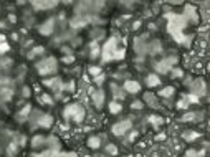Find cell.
I'll use <instances>...</instances> for the list:
<instances>
[{
    "mask_svg": "<svg viewBox=\"0 0 210 157\" xmlns=\"http://www.w3.org/2000/svg\"><path fill=\"white\" fill-rule=\"evenodd\" d=\"M172 94H174V88H171V86H167V88H164L162 91H159V96H161V98H169Z\"/></svg>",
    "mask_w": 210,
    "mask_h": 157,
    "instance_id": "obj_11",
    "label": "cell"
},
{
    "mask_svg": "<svg viewBox=\"0 0 210 157\" xmlns=\"http://www.w3.org/2000/svg\"><path fill=\"white\" fill-rule=\"evenodd\" d=\"M8 50V45L7 43H0V53H5Z\"/></svg>",
    "mask_w": 210,
    "mask_h": 157,
    "instance_id": "obj_24",
    "label": "cell"
},
{
    "mask_svg": "<svg viewBox=\"0 0 210 157\" xmlns=\"http://www.w3.org/2000/svg\"><path fill=\"white\" fill-rule=\"evenodd\" d=\"M89 74H93V76H99V74H101V68H98V66H91V68H89Z\"/></svg>",
    "mask_w": 210,
    "mask_h": 157,
    "instance_id": "obj_15",
    "label": "cell"
},
{
    "mask_svg": "<svg viewBox=\"0 0 210 157\" xmlns=\"http://www.w3.org/2000/svg\"><path fill=\"white\" fill-rule=\"evenodd\" d=\"M71 118L75 119V122H81V121H83V118H85V109H83L81 106H78V108H76V111L73 112Z\"/></svg>",
    "mask_w": 210,
    "mask_h": 157,
    "instance_id": "obj_5",
    "label": "cell"
},
{
    "mask_svg": "<svg viewBox=\"0 0 210 157\" xmlns=\"http://www.w3.org/2000/svg\"><path fill=\"white\" fill-rule=\"evenodd\" d=\"M51 122H53V118H51V116H45L43 119H40V126H41V127H50V126H51Z\"/></svg>",
    "mask_w": 210,
    "mask_h": 157,
    "instance_id": "obj_13",
    "label": "cell"
},
{
    "mask_svg": "<svg viewBox=\"0 0 210 157\" xmlns=\"http://www.w3.org/2000/svg\"><path fill=\"white\" fill-rule=\"evenodd\" d=\"M124 89L127 93H139V91H141V85L136 83V81H126Z\"/></svg>",
    "mask_w": 210,
    "mask_h": 157,
    "instance_id": "obj_4",
    "label": "cell"
},
{
    "mask_svg": "<svg viewBox=\"0 0 210 157\" xmlns=\"http://www.w3.org/2000/svg\"><path fill=\"white\" fill-rule=\"evenodd\" d=\"M108 152H109V154H118V147H116V145H112V144H109V145H108Z\"/></svg>",
    "mask_w": 210,
    "mask_h": 157,
    "instance_id": "obj_21",
    "label": "cell"
},
{
    "mask_svg": "<svg viewBox=\"0 0 210 157\" xmlns=\"http://www.w3.org/2000/svg\"><path fill=\"white\" fill-rule=\"evenodd\" d=\"M23 96H30V89H28V88L23 89Z\"/></svg>",
    "mask_w": 210,
    "mask_h": 157,
    "instance_id": "obj_32",
    "label": "cell"
},
{
    "mask_svg": "<svg viewBox=\"0 0 210 157\" xmlns=\"http://www.w3.org/2000/svg\"><path fill=\"white\" fill-rule=\"evenodd\" d=\"M195 137H198V132H190V134L185 132L184 134V139H195Z\"/></svg>",
    "mask_w": 210,
    "mask_h": 157,
    "instance_id": "obj_20",
    "label": "cell"
},
{
    "mask_svg": "<svg viewBox=\"0 0 210 157\" xmlns=\"http://www.w3.org/2000/svg\"><path fill=\"white\" fill-rule=\"evenodd\" d=\"M94 101L98 103V106H101V101H103V94H101V93H96V94H94Z\"/></svg>",
    "mask_w": 210,
    "mask_h": 157,
    "instance_id": "obj_22",
    "label": "cell"
},
{
    "mask_svg": "<svg viewBox=\"0 0 210 157\" xmlns=\"http://www.w3.org/2000/svg\"><path fill=\"white\" fill-rule=\"evenodd\" d=\"M96 83H98V85H101V83H103V76H101V74H99V76H96Z\"/></svg>",
    "mask_w": 210,
    "mask_h": 157,
    "instance_id": "obj_29",
    "label": "cell"
},
{
    "mask_svg": "<svg viewBox=\"0 0 210 157\" xmlns=\"http://www.w3.org/2000/svg\"><path fill=\"white\" fill-rule=\"evenodd\" d=\"M194 118H195L194 112H185L184 116H182V121H194Z\"/></svg>",
    "mask_w": 210,
    "mask_h": 157,
    "instance_id": "obj_16",
    "label": "cell"
},
{
    "mask_svg": "<svg viewBox=\"0 0 210 157\" xmlns=\"http://www.w3.org/2000/svg\"><path fill=\"white\" fill-rule=\"evenodd\" d=\"M149 121H151L152 124H162V118H159V116H151Z\"/></svg>",
    "mask_w": 210,
    "mask_h": 157,
    "instance_id": "obj_17",
    "label": "cell"
},
{
    "mask_svg": "<svg viewBox=\"0 0 210 157\" xmlns=\"http://www.w3.org/2000/svg\"><path fill=\"white\" fill-rule=\"evenodd\" d=\"M76 108H78V104H70V106H66L65 108V111H63V114H65V118H71L73 116V112L76 111Z\"/></svg>",
    "mask_w": 210,
    "mask_h": 157,
    "instance_id": "obj_7",
    "label": "cell"
},
{
    "mask_svg": "<svg viewBox=\"0 0 210 157\" xmlns=\"http://www.w3.org/2000/svg\"><path fill=\"white\" fill-rule=\"evenodd\" d=\"M156 139H157V141H164V139H165V134H159Z\"/></svg>",
    "mask_w": 210,
    "mask_h": 157,
    "instance_id": "obj_31",
    "label": "cell"
},
{
    "mask_svg": "<svg viewBox=\"0 0 210 157\" xmlns=\"http://www.w3.org/2000/svg\"><path fill=\"white\" fill-rule=\"evenodd\" d=\"M41 99H43L45 103H51V98H48V96H43V98H41Z\"/></svg>",
    "mask_w": 210,
    "mask_h": 157,
    "instance_id": "obj_33",
    "label": "cell"
},
{
    "mask_svg": "<svg viewBox=\"0 0 210 157\" xmlns=\"http://www.w3.org/2000/svg\"><path fill=\"white\" fill-rule=\"evenodd\" d=\"M129 127H131V122H129V121H123V122H118V124L112 126V132H114L116 136H123Z\"/></svg>",
    "mask_w": 210,
    "mask_h": 157,
    "instance_id": "obj_2",
    "label": "cell"
},
{
    "mask_svg": "<svg viewBox=\"0 0 210 157\" xmlns=\"http://www.w3.org/2000/svg\"><path fill=\"white\" fill-rule=\"evenodd\" d=\"M189 101H192V103H197L198 98L195 96V94H190V96H189Z\"/></svg>",
    "mask_w": 210,
    "mask_h": 157,
    "instance_id": "obj_26",
    "label": "cell"
},
{
    "mask_svg": "<svg viewBox=\"0 0 210 157\" xmlns=\"http://www.w3.org/2000/svg\"><path fill=\"white\" fill-rule=\"evenodd\" d=\"M33 5L37 7V8H46V7H55L56 2H35Z\"/></svg>",
    "mask_w": 210,
    "mask_h": 157,
    "instance_id": "obj_12",
    "label": "cell"
},
{
    "mask_svg": "<svg viewBox=\"0 0 210 157\" xmlns=\"http://www.w3.org/2000/svg\"><path fill=\"white\" fill-rule=\"evenodd\" d=\"M131 106H132V109H142V106L144 104H142V101H134Z\"/></svg>",
    "mask_w": 210,
    "mask_h": 157,
    "instance_id": "obj_19",
    "label": "cell"
},
{
    "mask_svg": "<svg viewBox=\"0 0 210 157\" xmlns=\"http://www.w3.org/2000/svg\"><path fill=\"white\" fill-rule=\"evenodd\" d=\"M99 55V48L96 45H93V48H91V56H98Z\"/></svg>",
    "mask_w": 210,
    "mask_h": 157,
    "instance_id": "obj_23",
    "label": "cell"
},
{
    "mask_svg": "<svg viewBox=\"0 0 210 157\" xmlns=\"http://www.w3.org/2000/svg\"><path fill=\"white\" fill-rule=\"evenodd\" d=\"M40 53H43V48H41V46H37V48L33 50V55H40Z\"/></svg>",
    "mask_w": 210,
    "mask_h": 157,
    "instance_id": "obj_25",
    "label": "cell"
},
{
    "mask_svg": "<svg viewBox=\"0 0 210 157\" xmlns=\"http://www.w3.org/2000/svg\"><path fill=\"white\" fill-rule=\"evenodd\" d=\"M51 23H53V20H48V22H46L45 23V26H43V28H40V32L43 33V35H48V33L51 32Z\"/></svg>",
    "mask_w": 210,
    "mask_h": 157,
    "instance_id": "obj_14",
    "label": "cell"
},
{
    "mask_svg": "<svg viewBox=\"0 0 210 157\" xmlns=\"http://www.w3.org/2000/svg\"><path fill=\"white\" fill-rule=\"evenodd\" d=\"M56 70V66H55V58H50L46 60L45 63H41V66H38V71L41 74H48V73H53Z\"/></svg>",
    "mask_w": 210,
    "mask_h": 157,
    "instance_id": "obj_1",
    "label": "cell"
},
{
    "mask_svg": "<svg viewBox=\"0 0 210 157\" xmlns=\"http://www.w3.org/2000/svg\"><path fill=\"white\" fill-rule=\"evenodd\" d=\"M175 60H167V61H164V63H159L157 65V71H161V73H165L167 70H169V63H174Z\"/></svg>",
    "mask_w": 210,
    "mask_h": 157,
    "instance_id": "obj_8",
    "label": "cell"
},
{
    "mask_svg": "<svg viewBox=\"0 0 210 157\" xmlns=\"http://www.w3.org/2000/svg\"><path fill=\"white\" fill-rule=\"evenodd\" d=\"M161 83V78L157 74H149L147 76V86H157Z\"/></svg>",
    "mask_w": 210,
    "mask_h": 157,
    "instance_id": "obj_6",
    "label": "cell"
},
{
    "mask_svg": "<svg viewBox=\"0 0 210 157\" xmlns=\"http://www.w3.org/2000/svg\"><path fill=\"white\" fill-rule=\"evenodd\" d=\"M88 145H89L91 149H99L101 141H99V137H89L88 139Z\"/></svg>",
    "mask_w": 210,
    "mask_h": 157,
    "instance_id": "obj_10",
    "label": "cell"
},
{
    "mask_svg": "<svg viewBox=\"0 0 210 157\" xmlns=\"http://www.w3.org/2000/svg\"><path fill=\"white\" fill-rule=\"evenodd\" d=\"M187 106H189V104H185L184 101H180V103H179V108H182V109H185Z\"/></svg>",
    "mask_w": 210,
    "mask_h": 157,
    "instance_id": "obj_30",
    "label": "cell"
},
{
    "mask_svg": "<svg viewBox=\"0 0 210 157\" xmlns=\"http://www.w3.org/2000/svg\"><path fill=\"white\" fill-rule=\"evenodd\" d=\"M194 156H197V152L195 151H187V156L185 157H194Z\"/></svg>",
    "mask_w": 210,
    "mask_h": 157,
    "instance_id": "obj_28",
    "label": "cell"
},
{
    "mask_svg": "<svg viewBox=\"0 0 210 157\" xmlns=\"http://www.w3.org/2000/svg\"><path fill=\"white\" fill-rule=\"evenodd\" d=\"M174 74H175V76H182V71H180V70H175V71H174Z\"/></svg>",
    "mask_w": 210,
    "mask_h": 157,
    "instance_id": "obj_34",
    "label": "cell"
},
{
    "mask_svg": "<svg viewBox=\"0 0 210 157\" xmlns=\"http://www.w3.org/2000/svg\"><path fill=\"white\" fill-rule=\"evenodd\" d=\"M32 111V108H30V106L26 104L25 108H23V109H22V111H20V116H22V118H23V116H26V114H28V112Z\"/></svg>",
    "mask_w": 210,
    "mask_h": 157,
    "instance_id": "obj_18",
    "label": "cell"
},
{
    "mask_svg": "<svg viewBox=\"0 0 210 157\" xmlns=\"http://www.w3.org/2000/svg\"><path fill=\"white\" fill-rule=\"evenodd\" d=\"M63 61H65V63H73V56H65Z\"/></svg>",
    "mask_w": 210,
    "mask_h": 157,
    "instance_id": "obj_27",
    "label": "cell"
},
{
    "mask_svg": "<svg viewBox=\"0 0 210 157\" xmlns=\"http://www.w3.org/2000/svg\"><path fill=\"white\" fill-rule=\"evenodd\" d=\"M121 109H123V104H119L118 101H112V103H109V111H111L112 114L121 112Z\"/></svg>",
    "mask_w": 210,
    "mask_h": 157,
    "instance_id": "obj_9",
    "label": "cell"
},
{
    "mask_svg": "<svg viewBox=\"0 0 210 157\" xmlns=\"http://www.w3.org/2000/svg\"><path fill=\"white\" fill-rule=\"evenodd\" d=\"M114 45H116V40L111 38L104 46V60H111L112 58V50H114Z\"/></svg>",
    "mask_w": 210,
    "mask_h": 157,
    "instance_id": "obj_3",
    "label": "cell"
}]
</instances>
